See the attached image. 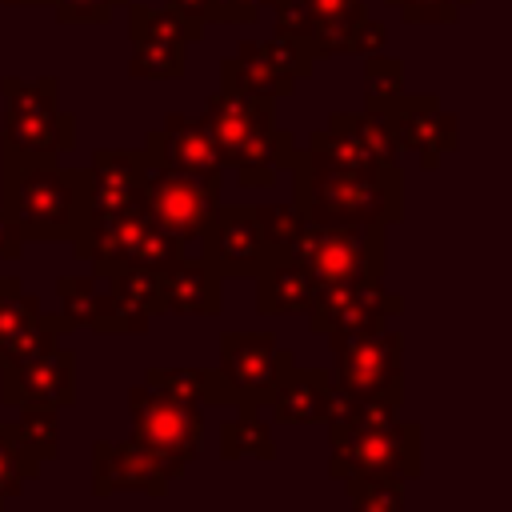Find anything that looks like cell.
Masks as SVG:
<instances>
[{"label": "cell", "instance_id": "35", "mask_svg": "<svg viewBox=\"0 0 512 512\" xmlns=\"http://www.w3.org/2000/svg\"><path fill=\"white\" fill-rule=\"evenodd\" d=\"M12 424H16L20 440H24V448L40 464L60 456V408H40V404L36 408H20V420H12Z\"/></svg>", "mask_w": 512, "mask_h": 512}, {"label": "cell", "instance_id": "17", "mask_svg": "<svg viewBox=\"0 0 512 512\" xmlns=\"http://www.w3.org/2000/svg\"><path fill=\"white\" fill-rule=\"evenodd\" d=\"M0 404L8 408H72L76 404V352L60 340L20 364L0 368Z\"/></svg>", "mask_w": 512, "mask_h": 512}, {"label": "cell", "instance_id": "45", "mask_svg": "<svg viewBox=\"0 0 512 512\" xmlns=\"http://www.w3.org/2000/svg\"><path fill=\"white\" fill-rule=\"evenodd\" d=\"M4 4H20V8H36V4H52V0H4Z\"/></svg>", "mask_w": 512, "mask_h": 512}, {"label": "cell", "instance_id": "21", "mask_svg": "<svg viewBox=\"0 0 512 512\" xmlns=\"http://www.w3.org/2000/svg\"><path fill=\"white\" fill-rule=\"evenodd\" d=\"M332 392H336L332 372L292 364L276 380V388L268 396V412L276 424H320V420H328Z\"/></svg>", "mask_w": 512, "mask_h": 512}, {"label": "cell", "instance_id": "15", "mask_svg": "<svg viewBox=\"0 0 512 512\" xmlns=\"http://www.w3.org/2000/svg\"><path fill=\"white\" fill-rule=\"evenodd\" d=\"M200 244H204V260L220 272V280L224 276H256L276 256V248L268 244V236L260 228L256 204H224L220 200Z\"/></svg>", "mask_w": 512, "mask_h": 512}, {"label": "cell", "instance_id": "33", "mask_svg": "<svg viewBox=\"0 0 512 512\" xmlns=\"http://www.w3.org/2000/svg\"><path fill=\"white\" fill-rule=\"evenodd\" d=\"M108 280V296L116 304H124L128 312H140V316H160V284H156V272L152 268H120Z\"/></svg>", "mask_w": 512, "mask_h": 512}, {"label": "cell", "instance_id": "43", "mask_svg": "<svg viewBox=\"0 0 512 512\" xmlns=\"http://www.w3.org/2000/svg\"><path fill=\"white\" fill-rule=\"evenodd\" d=\"M0 256L4 260H20L24 256V236H20V228L0 212Z\"/></svg>", "mask_w": 512, "mask_h": 512}, {"label": "cell", "instance_id": "25", "mask_svg": "<svg viewBox=\"0 0 512 512\" xmlns=\"http://www.w3.org/2000/svg\"><path fill=\"white\" fill-rule=\"evenodd\" d=\"M244 456L276 460V440H272L268 420L236 408V416L224 420V428H220V460H244Z\"/></svg>", "mask_w": 512, "mask_h": 512}, {"label": "cell", "instance_id": "2", "mask_svg": "<svg viewBox=\"0 0 512 512\" xmlns=\"http://www.w3.org/2000/svg\"><path fill=\"white\" fill-rule=\"evenodd\" d=\"M200 120L220 152V164L236 168L240 188H272L276 172H288L296 136L276 128V100L220 88L208 96Z\"/></svg>", "mask_w": 512, "mask_h": 512}, {"label": "cell", "instance_id": "18", "mask_svg": "<svg viewBox=\"0 0 512 512\" xmlns=\"http://www.w3.org/2000/svg\"><path fill=\"white\" fill-rule=\"evenodd\" d=\"M144 152H148L152 168H164V172L200 180L208 188H220L224 164H220V152H216L204 120H192L184 112H168L164 124L144 136Z\"/></svg>", "mask_w": 512, "mask_h": 512}, {"label": "cell", "instance_id": "13", "mask_svg": "<svg viewBox=\"0 0 512 512\" xmlns=\"http://www.w3.org/2000/svg\"><path fill=\"white\" fill-rule=\"evenodd\" d=\"M188 464L156 456L140 440H96L92 444V496H116V492H144V496H164L172 480Z\"/></svg>", "mask_w": 512, "mask_h": 512}, {"label": "cell", "instance_id": "1", "mask_svg": "<svg viewBox=\"0 0 512 512\" xmlns=\"http://www.w3.org/2000/svg\"><path fill=\"white\" fill-rule=\"evenodd\" d=\"M292 208L300 220L312 224H396L404 216V172L400 164L376 168H344L308 156L304 148L292 152Z\"/></svg>", "mask_w": 512, "mask_h": 512}, {"label": "cell", "instance_id": "42", "mask_svg": "<svg viewBox=\"0 0 512 512\" xmlns=\"http://www.w3.org/2000/svg\"><path fill=\"white\" fill-rule=\"evenodd\" d=\"M260 8H264L260 0H212L208 20H220V24H252Z\"/></svg>", "mask_w": 512, "mask_h": 512}, {"label": "cell", "instance_id": "23", "mask_svg": "<svg viewBox=\"0 0 512 512\" xmlns=\"http://www.w3.org/2000/svg\"><path fill=\"white\" fill-rule=\"evenodd\" d=\"M312 24L308 32V56L320 60V56H336V52H348V40L356 32V24L368 16L364 12V0H296Z\"/></svg>", "mask_w": 512, "mask_h": 512}, {"label": "cell", "instance_id": "34", "mask_svg": "<svg viewBox=\"0 0 512 512\" xmlns=\"http://www.w3.org/2000/svg\"><path fill=\"white\" fill-rule=\"evenodd\" d=\"M64 332H76V324L64 316V312H40V320L36 324H28L24 332H16L8 344H0V368H8V364H20V360H28V356H36V352H44V348H52Z\"/></svg>", "mask_w": 512, "mask_h": 512}, {"label": "cell", "instance_id": "36", "mask_svg": "<svg viewBox=\"0 0 512 512\" xmlns=\"http://www.w3.org/2000/svg\"><path fill=\"white\" fill-rule=\"evenodd\" d=\"M40 320V296L20 276H0V344Z\"/></svg>", "mask_w": 512, "mask_h": 512}, {"label": "cell", "instance_id": "20", "mask_svg": "<svg viewBox=\"0 0 512 512\" xmlns=\"http://www.w3.org/2000/svg\"><path fill=\"white\" fill-rule=\"evenodd\" d=\"M160 308L172 316H216L220 312V272L204 256H180L156 272Z\"/></svg>", "mask_w": 512, "mask_h": 512}, {"label": "cell", "instance_id": "16", "mask_svg": "<svg viewBox=\"0 0 512 512\" xmlns=\"http://www.w3.org/2000/svg\"><path fill=\"white\" fill-rule=\"evenodd\" d=\"M400 144V152H416L420 168L432 172L440 168V160L448 152H456L460 132H456V116L440 104L436 92H404L392 108L380 112Z\"/></svg>", "mask_w": 512, "mask_h": 512}, {"label": "cell", "instance_id": "7", "mask_svg": "<svg viewBox=\"0 0 512 512\" xmlns=\"http://www.w3.org/2000/svg\"><path fill=\"white\" fill-rule=\"evenodd\" d=\"M332 440V460H328V476L332 480H380V476H396V480H416L424 472V428L412 420H396L388 428H360V432H344V428H328Z\"/></svg>", "mask_w": 512, "mask_h": 512}, {"label": "cell", "instance_id": "46", "mask_svg": "<svg viewBox=\"0 0 512 512\" xmlns=\"http://www.w3.org/2000/svg\"><path fill=\"white\" fill-rule=\"evenodd\" d=\"M260 4H268V8H280V4H288V0H260Z\"/></svg>", "mask_w": 512, "mask_h": 512}, {"label": "cell", "instance_id": "27", "mask_svg": "<svg viewBox=\"0 0 512 512\" xmlns=\"http://www.w3.org/2000/svg\"><path fill=\"white\" fill-rule=\"evenodd\" d=\"M328 124L344 128L376 164H400V144L380 112H332Z\"/></svg>", "mask_w": 512, "mask_h": 512}, {"label": "cell", "instance_id": "11", "mask_svg": "<svg viewBox=\"0 0 512 512\" xmlns=\"http://www.w3.org/2000/svg\"><path fill=\"white\" fill-rule=\"evenodd\" d=\"M400 312H404V296L388 292L384 280H352V284L316 288L304 316L312 336H352V332L384 328V320Z\"/></svg>", "mask_w": 512, "mask_h": 512}, {"label": "cell", "instance_id": "6", "mask_svg": "<svg viewBox=\"0 0 512 512\" xmlns=\"http://www.w3.org/2000/svg\"><path fill=\"white\" fill-rule=\"evenodd\" d=\"M4 152L8 156H48L60 160L76 148V116L60 108V84L56 76H4Z\"/></svg>", "mask_w": 512, "mask_h": 512}, {"label": "cell", "instance_id": "31", "mask_svg": "<svg viewBox=\"0 0 512 512\" xmlns=\"http://www.w3.org/2000/svg\"><path fill=\"white\" fill-rule=\"evenodd\" d=\"M128 36L140 40V36H164V40H180V44H200L204 28L184 20L180 12L172 8H148V4H136L128 0Z\"/></svg>", "mask_w": 512, "mask_h": 512}, {"label": "cell", "instance_id": "4", "mask_svg": "<svg viewBox=\"0 0 512 512\" xmlns=\"http://www.w3.org/2000/svg\"><path fill=\"white\" fill-rule=\"evenodd\" d=\"M284 252L316 280V288L352 284V280H384V272H388V224L344 228V224L300 220V228Z\"/></svg>", "mask_w": 512, "mask_h": 512}, {"label": "cell", "instance_id": "14", "mask_svg": "<svg viewBox=\"0 0 512 512\" xmlns=\"http://www.w3.org/2000/svg\"><path fill=\"white\" fill-rule=\"evenodd\" d=\"M220 208V188H208L200 180H188V176H176V172H164V168H152L148 164V176H144V212L164 228L172 232L176 240L192 244L204 236V228L212 224Z\"/></svg>", "mask_w": 512, "mask_h": 512}, {"label": "cell", "instance_id": "44", "mask_svg": "<svg viewBox=\"0 0 512 512\" xmlns=\"http://www.w3.org/2000/svg\"><path fill=\"white\" fill-rule=\"evenodd\" d=\"M168 8L204 28V24H208V12H212V0H168Z\"/></svg>", "mask_w": 512, "mask_h": 512}, {"label": "cell", "instance_id": "39", "mask_svg": "<svg viewBox=\"0 0 512 512\" xmlns=\"http://www.w3.org/2000/svg\"><path fill=\"white\" fill-rule=\"evenodd\" d=\"M256 216H260V228H264L268 244H272L276 252H284L288 240H292L296 228H300L296 208H292V204H256Z\"/></svg>", "mask_w": 512, "mask_h": 512}, {"label": "cell", "instance_id": "26", "mask_svg": "<svg viewBox=\"0 0 512 512\" xmlns=\"http://www.w3.org/2000/svg\"><path fill=\"white\" fill-rule=\"evenodd\" d=\"M220 88L228 92H244V96H268V100H280V96H292L296 92V80L292 76H280L256 60H244V56H228L220 60Z\"/></svg>", "mask_w": 512, "mask_h": 512}, {"label": "cell", "instance_id": "32", "mask_svg": "<svg viewBox=\"0 0 512 512\" xmlns=\"http://www.w3.org/2000/svg\"><path fill=\"white\" fill-rule=\"evenodd\" d=\"M404 60L400 56H384V52H368L364 60V112H384L404 96Z\"/></svg>", "mask_w": 512, "mask_h": 512}, {"label": "cell", "instance_id": "41", "mask_svg": "<svg viewBox=\"0 0 512 512\" xmlns=\"http://www.w3.org/2000/svg\"><path fill=\"white\" fill-rule=\"evenodd\" d=\"M384 44H388V28H384L380 20H372V16H364V20L356 24L352 40H348V52H356V56H368V52H380Z\"/></svg>", "mask_w": 512, "mask_h": 512}, {"label": "cell", "instance_id": "38", "mask_svg": "<svg viewBox=\"0 0 512 512\" xmlns=\"http://www.w3.org/2000/svg\"><path fill=\"white\" fill-rule=\"evenodd\" d=\"M384 4L400 8L408 24H456L460 8H468L472 0H384Z\"/></svg>", "mask_w": 512, "mask_h": 512}, {"label": "cell", "instance_id": "40", "mask_svg": "<svg viewBox=\"0 0 512 512\" xmlns=\"http://www.w3.org/2000/svg\"><path fill=\"white\" fill-rule=\"evenodd\" d=\"M128 0H52L60 24H108Z\"/></svg>", "mask_w": 512, "mask_h": 512}, {"label": "cell", "instance_id": "9", "mask_svg": "<svg viewBox=\"0 0 512 512\" xmlns=\"http://www.w3.org/2000/svg\"><path fill=\"white\" fill-rule=\"evenodd\" d=\"M296 364L292 348L280 344L272 328H236L220 336V380L232 408L256 412L268 404L276 380Z\"/></svg>", "mask_w": 512, "mask_h": 512}, {"label": "cell", "instance_id": "30", "mask_svg": "<svg viewBox=\"0 0 512 512\" xmlns=\"http://www.w3.org/2000/svg\"><path fill=\"white\" fill-rule=\"evenodd\" d=\"M236 56L256 60V64L280 72V76H292V80H304V76H312V68H316V60H312L296 40H288V36H272V40H240V44H236Z\"/></svg>", "mask_w": 512, "mask_h": 512}, {"label": "cell", "instance_id": "24", "mask_svg": "<svg viewBox=\"0 0 512 512\" xmlns=\"http://www.w3.org/2000/svg\"><path fill=\"white\" fill-rule=\"evenodd\" d=\"M144 384L156 392H168L176 400H192L200 408L204 404H216V408L228 404V392H224V380L216 368H148Z\"/></svg>", "mask_w": 512, "mask_h": 512}, {"label": "cell", "instance_id": "5", "mask_svg": "<svg viewBox=\"0 0 512 512\" xmlns=\"http://www.w3.org/2000/svg\"><path fill=\"white\" fill-rule=\"evenodd\" d=\"M72 252L76 260H88L96 268V276H112L120 268H168L184 256V240H176L172 232H164L148 212L144 204L136 208H124V212H112V216H100V220H88L72 240Z\"/></svg>", "mask_w": 512, "mask_h": 512}, {"label": "cell", "instance_id": "29", "mask_svg": "<svg viewBox=\"0 0 512 512\" xmlns=\"http://www.w3.org/2000/svg\"><path fill=\"white\" fill-rule=\"evenodd\" d=\"M36 472H40V460L24 448L16 424L0 420V512L8 500L24 492V480H36Z\"/></svg>", "mask_w": 512, "mask_h": 512}, {"label": "cell", "instance_id": "8", "mask_svg": "<svg viewBox=\"0 0 512 512\" xmlns=\"http://www.w3.org/2000/svg\"><path fill=\"white\" fill-rule=\"evenodd\" d=\"M336 352L332 384L344 396L376 400L388 408L404 404V336L396 328H372L352 336H328Z\"/></svg>", "mask_w": 512, "mask_h": 512}, {"label": "cell", "instance_id": "19", "mask_svg": "<svg viewBox=\"0 0 512 512\" xmlns=\"http://www.w3.org/2000/svg\"><path fill=\"white\" fill-rule=\"evenodd\" d=\"M60 312L76 328H92L100 336H124V332H148V316L128 312L108 296V288H96V276H60L56 280Z\"/></svg>", "mask_w": 512, "mask_h": 512}, {"label": "cell", "instance_id": "37", "mask_svg": "<svg viewBox=\"0 0 512 512\" xmlns=\"http://www.w3.org/2000/svg\"><path fill=\"white\" fill-rule=\"evenodd\" d=\"M344 488L352 496V512H404V480L396 476H380V480L352 476L344 480Z\"/></svg>", "mask_w": 512, "mask_h": 512}, {"label": "cell", "instance_id": "10", "mask_svg": "<svg viewBox=\"0 0 512 512\" xmlns=\"http://www.w3.org/2000/svg\"><path fill=\"white\" fill-rule=\"evenodd\" d=\"M128 416H132V440H140L156 456L192 464L204 448V412L192 400H176L168 392L136 384L128 392Z\"/></svg>", "mask_w": 512, "mask_h": 512}, {"label": "cell", "instance_id": "3", "mask_svg": "<svg viewBox=\"0 0 512 512\" xmlns=\"http://www.w3.org/2000/svg\"><path fill=\"white\" fill-rule=\"evenodd\" d=\"M0 212L20 228L24 244L72 240L80 228V168H64L48 156H8Z\"/></svg>", "mask_w": 512, "mask_h": 512}, {"label": "cell", "instance_id": "28", "mask_svg": "<svg viewBox=\"0 0 512 512\" xmlns=\"http://www.w3.org/2000/svg\"><path fill=\"white\" fill-rule=\"evenodd\" d=\"M184 48L188 44H180V40L140 36V40H132L128 72L136 80H176V76H184Z\"/></svg>", "mask_w": 512, "mask_h": 512}, {"label": "cell", "instance_id": "22", "mask_svg": "<svg viewBox=\"0 0 512 512\" xmlns=\"http://www.w3.org/2000/svg\"><path fill=\"white\" fill-rule=\"evenodd\" d=\"M312 296H316V280H312L288 252H276V256L256 272V312H260V316L308 312Z\"/></svg>", "mask_w": 512, "mask_h": 512}, {"label": "cell", "instance_id": "12", "mask_svg": "<svg viewBox=\"0 0 512 512\" xmlns=\"http://www.w3.org/2000/svg\"><path fill=\"white\" fill-rule=\"evenodd\" d=\"M144 176H148V152L144 148L92 152V164L80 168V228L88 220L144 204Z\"/></svg>", "mask_w": 512, "mask_h": 512}]
</instances>
